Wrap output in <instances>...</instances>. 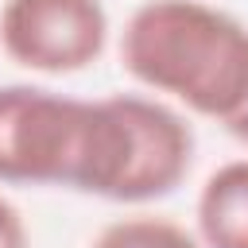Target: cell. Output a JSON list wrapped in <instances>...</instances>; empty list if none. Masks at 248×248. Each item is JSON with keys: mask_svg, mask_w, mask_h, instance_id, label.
Wrapping results in <instances>:
<instances>
[{"mask_svg": "<svg viewBox=\"0 0 248 248\" xmlns=\"http://www.w3.org/2000/svg\"><path fill=\"white\" fill-rule=\"evenodd\" d=\"M120 66L143 89L225 124L248 101V27L205 0H143L124 23Z\"/></svg>", "mask_w": 248, "mask_h": 248, "instance_id": "obj_1", "label": "cell"}, {"mask_svg": "<svg viewBox=\"0 0 248 248\" xmlns=\"http://www.w3.org/2000/svg\"><path fill=\"white\" fill-rule=\"evenodd\" d=\"M194 163L190 120L143 93H112L89 101L78 194L143 205L174 194Z\"/></svg>", "mask_w": 248, "mask_h": 248, "instance_id": "obj_2", "label": "cell"}, {"mask_svg": "<svg viewBox=\"0 0 248 248\" xmlns=\"http://www.w3.org/2000/svg\"><path fill=\"white\" fill-rule=\"evenodd\" d=\"M89 101L46 85H0V186H66L81 167Z\"/></svg>", "mask_w": 248, "mask_h": 248, "instance_id": "obj_3", "label": "cell"}, {"mask_svg": "<svg viewBox=\"0 0 248 248\" xmlns=\"http://www.w3.org/2000/svg\"><path fill=\"white\" fill-rule=\"evenodd\" d=\"M108 43V12L101 0H4L0 50L46 78L89 70Z\"/></svg>", "mask_w": 248, "mask_h": 248, "instance_id": "obj_4", "label": "cell"}, {"mask_svg": "<svg viewBox=\"0 0 248 248\" xmlns=\"http://www.w3.org/2000/svg\"><path fill=\"white\" fill-rule=\"evenodd\" d=\"M194 236L202 248H248V159H229L202 182Z\"/></svg>", "mask_w": 248, "mask_h": 248, "instance_id": "obj_5", "label": "cell"}, {"mask_svg": "<svg viewBox=\"0 0 248 248\" xmlns=\"http://www.w3.org/2000/svg\"><path fill=\"white\" fill-rule=\"evenodd\" d=\"M89 248H202L198 236L170 221V217H155V213H136V217H120L108 221Z\"/></svg>", "mask_w": 248, "mask_h": 248, "instance_id": "obj_6", "label": "cell"}, {"mask_svg": "<svg viewBox=\"0 0 248 248\" xmlns=\"http://www.w3.org/2000/svg\"><path fill=\"white\" fill-rule=\"evenodd\" d=\"M0 248H31L27 221L4 194H0Z\"/></svg>", "mask_w": 248, "mask_h": 248, "instance_id": "obj_7", "label": "cell"}, {"mask_svg": "<svg viewBox=\"0 0 248 248\" xmlns=\"http://www.w3.org/2000/svg\"><path fill=\"white\" fill-rule=\"evenodd\" d=\"M225 128H229V136H236L240 143H248V101H244V105L225 120Z\"/></svg>", "mask_w": 248, "mask_h": 248, "instance_id": "obj_8", "label": "cell"}]
</instances>
